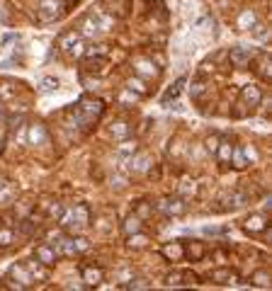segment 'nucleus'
Returning <instances> with one entry per match:
<instances>
[{"label":"nucleus","instance_id":"1","mask_svg":"<svg viewBox=\"0 0 272 291\" xmlns=\"http://www.w3.org/2000/svg\"><path fill=\"white\" fill-rule=\"evenodd\" d=\"M58 221H61V226H64V228L78 233V231H83V228L90 223V209H88L85 204H75L73 209L64 211Z\"/></svg>","mask_w":272,"mask_h":291},{"label":"nucleus","instance_id":"2","mask_svg":"<svg viewBox=\"0 0 272 291\" xmlns=\"http://www.w3.org/2000/svg\"><path fill=\"white\" fill-rule=\"evenodd\" d=\"M58 250L68 257H75V255H83L90 250V243L85 238H73V236H64L58 240Z\"/></svg>","mask_w":272,"mask_h":291},{"label":"nucleus","instance_id":"3","mask_svg":"<svg viewBox=\"0 0 272 291\" xmlns=\"http://www.w3.org/2000/svg\"><path fill=\"white\" fill-rule=\"evenodd\" d=\"M8 279H15V284H8V289H17V291L29 289V286L34 284V279H32V274L27 272V267H25V264H15V267L10 269Z\"/></svg>","mask_w":272,"mask_h":291},{"label":"nucleus","instance_id":"4","mask_svg":"<svg viewBox=\"0 0 272 291\" xmlns=\"http://www.w3.org/2000/svg\"><path fill=\"white\" fill-rule=\"evenodd\" d=\"M156 209L163 211V214H168V216H185L187 214V204L182 199H173V197H165V199H160L158 204H156Z\"/></svg>","mask_w":272,"mask_h":291},{"label":"nucleus","instance_id":"5","mask_svg":"<svg viewBox=\"0 0 272 291\" xmlns=\"http://www.w3.org/2000/svg\"><path fill=\"white\" fill-rule=\"evenodd\" d=\"M61 15V3L58 0H41L37 5V17L41 22H54Z\"/></svg>","mask_w":272,"mask_h":291},{"label":"nucleus","instance_id":"6","mask_svg":"<svg viewBox=\"0 0 272 291\" xmlns=\"http://www.w3.org/2000/svg\"><path fill=\"white\" fill-rule=\"evenodd\" d=\"M34 260H39L44 267H54V264H56V247L51 245V243H41V245H37V250H34Z\"/></svg>","mask_w":272,"mask_h":291},{"label":"nucleus","instance_id":"7","mask_svg":"<svg viewBox=\"0 0 272 291\" xmlns=\"http://www.w3.org/2000/svg\"><path fill=\"white\" fill-rule=\"evenodd\" d=\"M85 73H90V75H104L107 68H110V61L104 58V56H88V61H85Z\"/></svg>","mask_w":272,"mask_h":291},{"label":"nucleus","instance_id":"8","mask_svg":"<svg viewBox=\"0 0 272 291\" xmlns=\"http://www.w3.org/2000/svg\"><path fill=\"white\" fill-rule=\"evenodd\" d=\"M241 102L248 105V107H260V102H263V90H260L258 85H245L243 90H241Z\"/></svg>","mask_w":272,"mask_h":291},{"label":"nucleus","instance_id":"9","mask_svg":"<svg viewBox=\"0 0 272 291\" xmlns=\"http://www.w3.org/2000/svg\"><path fill=\"white\" fill-rule=\"evenodd\" d=\"M102 32L104 29L100 27V22H95V17H85L83 22H80V32H78V34L83 36V39H97Z\"/></svg>","mask_w":272,"mask_h":291},{"label":"nucleus","instance_id":"10","mask_svg":"<svg viewBox=\"0 0 272 291\" xmlns=\"http://www.w3.org/2000/svg\"><path fill=\"white\" fill-rule=\"evenodd\" d=\"M243 228L248 233H263L265 228H267V216L265 214H250V216L245 218Z\"/></svg>","mask_w":272,"mask_h":291},{"label":"nucleus","instance_id":"11","mask_svg":"<svg viewBox=\"0 0 272 291\" xmlns=\"http://www.w3.org/2000/svg\"><path fill=\"white\" fill-rule=\"evenodd\" d=\"M27 141L32 146H44L49 141V134H47V127L44 124H32L27 131Z\"/></svg>","mask_w":272,"mask_h":291},{"label":"nucleus","instance_id":"12","mask_svg":"<svg viewBox=\"0 0 272 291\" xmlns=\"http://www.w3.org/2000/svg\"><path fill=\"white\" fill-rule=\"evenodd\" d=\"M25 267H27V272L32 274L34 282H47L49 279V267H44L39 260H29V262H25Z\"/></svg>","mask_w":272,"mask_h":291},{"label":"nucleus","instance_id":"13","mask_svg":"<svg viewBox=\"0 0 272 291\" xmlns=\"http://www.w3.org/2000/svg\"><path fill=\"white\" fill-rule=\"evenodd\" d=\"M228 61H231L234 68H245V66L250 64V54L245 49H241V46H236V49L228 51Z\"/></svg>","mask_w":272,"mask_h":291},{"label":"nucleus","instance_id":"14","mask_svg":"<svg viewBox=\"0 0 272 291\" xmlns=\"http://www.w3.org/2000/svg\"><path fill=\"white\" fill-rule=\"evenodd\" d=\"M160 255H163L165 260H170V262H178V260L185 257V245H182V243H168V245H163Z\"/></svg>","mask_w":272,"mask_h":291},{"label":"nucleus","instance_id":"15","mask_svg":"<svg viewBox=\"0 0 272 291\" xmlns=\"http://www.w3.org/2000/svg\"><path fill=\"white\" fill-rule=\"evenodd\" d=\"M83 282L85 286H97V284L104 279V272L100 269V267H83Z\"/></svg>","mask_w":272,"mask_h":291},{"label":"nucleus","instance_id":"16","mask_svg":"<svg viewBox=\"0 0 272 291\" xmlns=\"http://www.w3.org/2000/svg\"><path fill=\"white\" fill-rule=\"evenodd\" d=\"M151 165H153V158L149 153H134L132 155V170L134 173H146Z\"/></svg>","mask_w":272,"mask_h":291},{"label":"nucleus","instance_id":"17","mask_svg":"<svg viewBox=\"0 0 272 291\" xmlns=\"http://www.w3.org/2000/svg\"><path fill=\"white\" fill-rule=\"evenodd\" d=\"M209 279L216 282V284H234L236 282V272L226 269V267H219V269H214V272H209Z\"/></svg>","mask_w":272,"mask_h":291},{"label":"nucleus","instance_id":"18","mask_svg":"<svg viewBox=\"0 0 272 291\" xmlns=\"http://www.w3.org/2000/svg\"><path fill=\"white\" fill-rule=\"evenodd\" d=\"M231 153H234V146H231V141H219V146H216V160L221 165H228L231 163Z\"/></svg>","mask_w":272,"mask_h":291},{"label":"nucleus","instance_id":"19","mask_svg":"<svg viewBox=\"0 0 272 291\" xmlns=\"http://www.w3.org/2000/svg\"><path fill=\"white\" fill-rule=\"evenodd\" d=\"M255 66H258V68H255V71H258V75H260V78H263V80H270V75H272V66H270V56L265 54H260L258 56V58H255Z\"/></svg>","mask_w":272,"mask_h":291},{"label":"nucleus","instance_id":"20","mask_svg":"<svg viewBox=\"0 0 272 291\" xmlns=\"http://www.w3.org/2000/svg\"><path fill=\"white\" fill-rule=\"evenodd\" d=\"M78 39H80V34H78L75 29H71V32H64V34L58 36V49H64V51L68 54V51L73 49V44L78 41Z\"/></svg>","mask_w":272,"mask_h":291},{"label":"nucleus","instance_id":"21","mask_svg":"<svg viewBox=\"0 0 272 291\" xmlns=\"http://www.w3.org/2000/svg\"><path fill=\"white\" fill-rule=\"evenodd\" d=\"M134 66H136V73H139V75H143V78H153V75L158 73V68L153 66V61H143V58H136V61H134Z\"/></svg>","mask_w":272,"mask_h":291},{"label":"nucleus","instance_id":"22","mask_svg":"<svg viewBox=\"0 0 272 291\" xmlns=\"http://www.w3.org/2000/svg\"><path fill=\"white\" fill-rule=\"evenodd\" d=\"M17 197V187L15 184H0V206H8L12 204V199Z\"/></svg>","mask_w":272,"mask_h":291},{"label":"nucleus","instance_id":"23","mask_svg":"<svg viewBox=\"0 0 272 291\" xmlns=\"http://www.w3.org/2000/svg\"><path fill=\"white\" fill-rule=\"evenodd\" d=\"M231 165H234L236 170H245V168H248V158H245L243 148H236V146H234V153H231Z\"/></svg>","mask_w":272,"mask_h":291},{"label":"nucleus","instance_id":"24","mask_svg":"<svg viewBox=\"0 0 272 291\" xmlns=\"http://www.w3.org/2000/svg\"><path fill=\"white\" fill-rule=\"evenodd\" d=\"M141 223H143V221H141L139 216H136V214H132V216L127 218V221H124V236H132V233H139L141 231Z\"/></svg>","mask_w":272,"mask_h":291},{"label":"nucleus","instance_id":"25","mask_svg":"<svg viewBox=\"0 0 272 291\" xmlns=\"http://www.w3.org/2000/svg\"><path fill=\"white\" fill-rule=\"evenodd\" d=\"M110 131H112V136L119 138V141H124V138L132 134V129H129V124H127V121H114Z\"/></svg>","mask_w":272,"mask_h":291},{"label":"nucleus","instance_id":"26","mask_svg":"<svg viewBox=\"0 0 272 291\" xmlns=\"http://www.w3.org/2000/svg\"><path fill=\"white\" fill-rule=\"evenodd\" d=\"M250 282H253L258 289H270V274L265 272V269H258V272L250 277Z\"/></svg>","mask_w":272,"mask_h":291},{"label":"nucleus","instance_id":"27","mask_svg":"<svg viewBox=\"0 0 272 291\" xmlns=\"http://www.w3.org/2000/svg\"><path fill=\"white\" fill-rule=\"evenodd\" d=\"M129 238V247H136V250H141V247H146L151 243V238L149 236H143V233H132V236H127Z\"/></svg>","mask_w":272,"mask_h":291},{"label":"nucleus","instance_id":"28","mask_svg":"<svg viewBox=\"0 0 272 291\" xmlns=\"http://www.w3.org/2000/svg\"><path fill=\"white\" fill-rule=\"evenodd\" d=\"M185 255H187L192 262H197V260H202V257L206 255V250H204V245H202V243H192V245L185 250Z\"/></svg>","mask_w":272,"mask_h":291},{"label":"nucleus","instance_id":"29","mask_svg":"<svg viewBox=\"0 0 272 291\" xmlns=\"http://www.w3.org/2000/svg\"><path fill=\"white\" fill-rule=\"evenodd\" d=\"M255 22H258L255 12L245 10V12H241V17H238V27H241V29H250V27H255Z\"/></svg>","mask_w":272,"mask_h":291},{"label":"nucleus","instance_id":"30","mask_svg":"<svg viewBox=\"0 0 272 291\" xmlns=\"http://www.w3.org/2000/svg\"><path fill=\"white\" fill-rule=\"evenodd\" d=\"M245 204H248V194H243V192H234L228 197V206H234V209H243Z\"/></svg>","mask_w":272,"mask_h":291},{"label":"nucleus","instance_id":"31","mask_svg":"<svg viewBox=\"0 0 272 291\" xmlns=\"http://www.w3.org/2000/svg\"><path fill=\"white\" fill-rule=\"evenodd\" d=\"M134 214H136L141 221H143V218H149V216H153V204H149V201H139Z\"/></svg>","mask_w":272,"mask_h":291},{"label":"nucleus","instance_id":"32","mask_svg":"<svg viewBox=\"0 0 272 291\" xmlns=\"http://www.w3.org/2000/svg\"><path fill=\"white\" fill-rule=\"evenodd\" d=\"M15 240V231L12 228H0V247H10Z\"/></svg>","mask_w":272,"mask_h":291},{"label":"nucleus","instance_id":"33","mask_svg":"<svg viewBox=\"0 0 272 291\" xmlns=\"http://www.w3.org/2000/svg\"><path fill=\"white\" fill-rule=\"evenodd\" d=\"M15 95H17V90H15L12 82H3L0 85V100H12Z\"/></svg>","mask_w":272,"mask_h":291},{"label":"nucleus","instance_id":"34","mask_svg":"<svg viewBox=\"0 0 272 291\" xmlns=\"http://www.w3.org/2000/svg\"><path fill=\"white\" fill-rule=\"evenodd\" d=\"M149 286H151V282L149 279H143V277H139V279H134L132 277L129 282L124 284V289H149Z\"/></svg>","mask_w":272,"mask_h":291},{"label":"nucleus","instance_id":"35","mask_svg":"<svg viewBox=\"0 0 272 291\" xmlns=\"http://www.w3.org/2000/svg\"><path fill=\"white\" fill-rule=\"evenodd\" d=\"M204 90H206V82L204 80H195L192 85H190V95L197 100V97H202L204 95Z\"/></svg>","mask_w":272,"mask_h":291},{"label":"nucleus","instance_id":"36","mask_svg":"<svg viewBox=\"0 0 272 291\" xmlns=\"http://www.w3.org/2000/svg\"><path fill=\"white\" fill-rule=\"evenodd\" d=\"M39 88H41L44 92H54V90H58V80L56 78H51V75H49V78H41Z\"/></svg>","mask_w":272,"mask_h":291},{"label":"nucleus","instance_id":"37","mask_svg":"<svg viewBox=\"0 0 272 291\" xmlns=\"http://www.w3.org/2000/svg\"><path fill=\"white\" fill-rule=\"evenodd\" d=\"M127 85H129V90H132V92L136 90L139 95H146V92H149V90H146V85H143V82H141L139 78H132V80L127 82Z\"/></svg>","mask_w":272,"mask_h":291},{"label":"nucleus","instance_id":"38","mask_svg":"<svg viewBox=\"0 0 272 291\" xmlns=\"http://www.w3.org/2000/svg\"><path fill=\"white\" fill-rule=\"evenodd\" d=\"M165 284L168 286H182V272H170L165 277Z\"/></svg>","mask_w":272,"mask_h":291},{"label":"nucleus","instance_id":"39","mask_svg":"<svg viewBox=\"0 0 272 291\" xmlns=\"http://www.w3.org/2000/svg\"><path fill=\"white\" fill-rule=\"evenodd\" d=\"M182 85H185V78H180V80L175 82V88H170V90L165 92V97H163V102H168L170 97H178V92H180V88H182Z\"/></svg>","mask_w":272,"mask_h":291},{"label":"nucleus","instance_id":"40","mask_svg":"<svg viewBox=\"0 0 272 291\" xmlns=\"http://www.w3.org/2000/svg\"><path fill=\"white\" fill-rule=\"evenodd\" d=\"M119 153H122V155H134V153H136V143H132V141H124V143L119 146Z\"/></svg>","mask_w":272,"mask_h":291},{"label":"nucleus","instance_id":"41","mask_svg":"<svg viewBox=\"0 0 272 291\" xmlns=\"http://www.w3.org/2000/svg\"><path fill=\"white\" fill-rule=\"evenodd\" d=\"M64 211H66V209H64V204H58V201H56V204H51V206H49V216H51V218H61Z\"/></svg>","mask_w":272,"mask_h":291},{"label":"nucleus","instance_id":"42","mask_svg":"<svg viewBox=\"0 0 272 291\" xmlns=\"http://www.w3.org/2000/svg\"><path fill=\"white\" fill-rule=\"evenodd\" d=\"M19 231H22L25 236H32V233L37 231V223H32V221H22V226H19Z\"/></svg>","mask_w":272,"mask_h":291},{"label":"nucleus","instance_id":"43","mask_svg":"<svg viewBox=\"0 0 272 291\" xmlns=\"http://www.w3.org/2000/svg\"><path fill=\"white\" fill-rule=\"evenodd\" d=\"M219 141H221V138L219 136H209L204 141V146H206V151H209V153H216V146H219Z\"/></svg>","mask_w":272,"mask_h":291},{"label":"nucleus","instance_id":"44","mask_svg":"<svg viewBox=\"0 0 272 291\" xmlns=\"http://www.w3.org/2000/svg\"><path fill=\"white\" fill-rule=\"evenodd\" d=\"M132 277H134V272H132V269H119V272H117V282L127 284V282H129V279H132Z\"/></svg>","mask_w":272,"mask_h":291},{"label":"nucleus","instance_id":"45","mask_svg":"<svg viewBox=\"0 0 272 291\" xmlns=\"http://www.w3.org/2000/svg\"><path fill=\"white\" fill-rule=\"evenodd\" d=\"M255 36H258V39H265V36H267L265 27H263V25H258V22H255Z\"/></svg>","mask_w":272,"mask_h":291},{"label":"nucleus","instance_id":"46","mask_svg":"<svg viewBox=\"0 0 272 291\" xmlns=\"http://www.w3.org/2000/svg\"><path fill=\"white\" fill-rule=\"evenodd\" d=\"M114 187H119V190H122V187H127V177H122V175H119V177H114Z\"/></svg>","mask_w":272,"mask_h":291},{"label":"nucleus","instance_id":"47","mask_svg":"<svg viewBox=\"0 0 272 291\" xmlns=\"http://www.w3.org/2000/svg\"><path fill=\"white\" fill-rule=\"evenodd\" d=\"M3 143H5V134L0 131V148H3Z\"/></svg>","mask_w":272,"mask_h":291}]
</instances>
